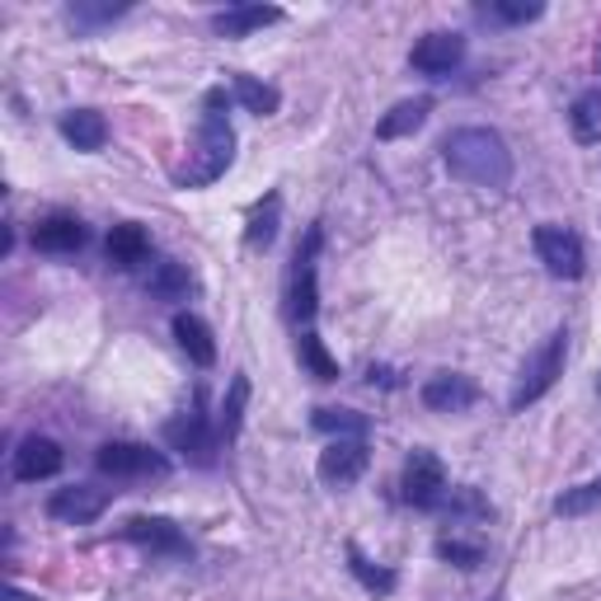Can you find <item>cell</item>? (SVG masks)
<instances>
[{
	"instance_id": "cell-28",
	"label": "cell",
	"mask_w": 601,
	"mask_h": 601,
	"mask_svg": "<svg viewBox=\"0 0 601 601\" xmlns=\"http://www.w3.org/2000/svg\"><path fill=\"white\" fill-rule=\"evenodd\" d=\"M310 424L319 432H338V437H367V414H353V409H315Z\"/></svg>"
},
{
	"instance_id": "cell-5",
	"label": "cell",
	"mask_w": 601,
	"mask_h": 601,
	"mask_svg": "<svg viewBox=\"0 0 601 601\" xmlns=\"http://www.w3.org/2000/svg\"><path fill=\"white\" fill-rule=\"evenodd\" d=\"M536 254H540V264L550 268V277H564V283L583 277V268H588L583 240L569 226H536Z\"/></svg>"
},
{
	"instance_id": "cell-2",
	"label": "cell",
	"mask_w": 601,
	"mask_h": 601,
	"mask_svg": "<svg viewBox=\"0 0 601 601\" xmlns=\"http://www.w3.org/2000/svg\"><path fill=\"white\" fill-rule=\"evenodd\" d=\"M231 160H235V132H231V118H226V90H207L197 146L189 151V165L174 174V184L179 189H207L231 170Z\"/></svg>"
},
{
	"instance_id": "cell-19",
	"label": "cell",
	"mask_w": 601,
	"mask_h": 601,
	"mask_svg": "<svg viewBox=\"0 0 601 601\" xmlns=\"http://www.w3.org/2000/svg\"><path fill=\"white\" fill-rule=\"evenodd\" d=\"M62 136H67L75 151H104L109 123H104V113H94V109H71L62 118Z\"/></svg>"
},
{
	"instance_id": "cell-29",
	"label": "cell",
	"mask_w": 601,
	"mask_h": 601,
	"mask_svg": "<svg viewBox=\"0 0 601 601\" xmlns=\"http://www.w3.org/2000/svg\"><path fill=\"white\" fill-rule=\"evenodd\" d=\"M592 508H601V479H588V485L564 489V493L554 498V512H559V517H583V512H592Z\"/></svg>"
},
{
	"instance_id": "cell-22",
	"label": "cell",
	"mask_w": 601,
	"mask_h": 601,
	"mask_svg": "<svg viewBox=\"0 0 601 601\" xmlns=\"http://www.w3.org/2000/svg\"><path fill=\"white\" fill-rule=\"evenodd\" d=\"M245 405H249V376L235 371V376H231V390H226V399H222V437H226V442H235V437H240V424H245Z\"/></svg>"
},
{
	"instance_id": "cell-18",
	"label": "cell",
	"mask_w": 601,
	"mask_h": 601,
	"mask_svg": "<svg viewBox=\"0 0 601 601\" xmlns=\"http://www.w3.org/2000/svg\"><path fill=\"white\" fill-rule=\"evenodd\" d=\"M277 19H283V10H277V6H235V10L216 14L212 29L222 33V38H245V33H254V29L277 24Z\"/></svg>"
},
{
	"instance_id": "cell-6",
	"label": "cell",
	"mask_w": 601,
	"mask_h": 601,
	"mask_svg": "<svg viewBox=\"0 0 601 601\" xmlns=\"http://www.w3.org/2000/svg\"><path fill=\"white\" fill-rule=\"evenodd\" d=\"M367 460H371V451H367L363 437H338V442H329L325 451H319L315 470L329 489H344V485H357V479H363Z\"/></svg>"
},
{
	"instance_id": "cell-25",
	"label": "cell",
	"mask_w": 601,
	"mask_h": 601,
	"mask_svg": "<svg viewBox=\"0 0 601 601\" xmlns=\"http://www.w3.org/2000/svg\"><path fill=\"white\" fill-rule=\"evenodd\" d=\"M231 85H235V99H240V104H245L249 113H258V118L277 113V104H283V94H277L273 85H264V80H254V75H235Z\"/></svg>"
},
{
	"instance_id": "cell-33",
	"label": "cell",
	"mask_w": 601,
	"mask_h": 601,
	"mask_svg": "<svg viewBox=\"0 0 601 601\" xmlns=\"http://www.w3.org/2000/svg\"><path fill=\"white\" fill-rule=\"evenodd\" d=\"M6 601H38V597H29V592H19V588H6Z\"/></svg>"
},
{
	"instance_id": "cell-23",
	"label": "cell",
	"mask_w": 601,
	"mask_h": 601,
	"mask_svg": "<svg viewBox=\"0 0 601 601\" xmlns=\"http://www.w3.org/2000/svg\"><path fill=\"white\" fill-rule=\"evenodd\" d=\"M348 569H353V578H357V583H363L371 597H390V592H395V583H399V578H395L390 569L371 564V559H367L363 550H357V546H348Z\"/></svg>"
},
{
	"instance_id": "cell-17",
	"label": "cell",
	"mask_w": 601,
	"mask_h": 601,
	"mask_svg": "<svg viewBox=\"0 0 601 601\" xmlns=\"http://www.w3.org/2000/svg\"><path fill=\"white\" fill-rule=\"evenodd\" d=\"M174 338H179V348H184L197 367H212L216 363V338L207 329V319H197L193 310H179L174 315Z\"/></svg>"
},
{
	"instance_id": "cell-31",
	"label": "cell",
	"mask_w": 601,
	"mask_h": 601,
	"mask_svg": "<svg viewBox=\"0 0 601 601\" xmlns=\"http://www.w3.org/2000/svg\"><path fill=\"white\" fill-rule=\"evenodd\" d=\"M493 14L508 19V24H531V19L546 14V6H540V0H498Z\"/></svg>"
},
{
	"instance_id": "cell-26",
	"label": "cell",
	"mask_w": 601,
	"mask_h": 601,
	"mask_svg": "<svg viewBox=\"0 0 601 601\" xmlns=\"http://www.w3.org/2000/svg\"><path fill=\"white\" fill-rule=\"evenodd\" d=\"M569 123H573L578 142H597V136H601V90H588V94L573 99Z\"/></svg>"
},
{
	"instance_id": "cell-7",
	"label": "cell",
	"mask_w": 601,
	"mask_h": 601,
	"mask_svg": "<svg viewBox=\"0 0 601 601\" xmlns=\"http://www.w3.org/2000/svg\"><path fill=\"white\" fill-rule=\"evenodd\" d=\"M94 466L113 475V479H132V475H170V460L151 451V447H136V442H104L94 456Z\"/></svg>"
},
{
	"instance_id": "cell-10",
	"label": "cell",
	"mask_w": 601,
	"mask_h": 601,
	"mask_svg": "<svg viewBox=\"0 0 601 601\" xmlns=\"http://www.w3.org/2000/svg\"><path fill=\"white\" fill-rule=\"evenodd\" d=\"M409 62L424 75H451L460 62H466V38L460 33H428V38H418Z\"/></svg>"
},
{
	"instance_id": "cell-21",
	"label": "cell",
	"mask_w": 601,
	"mask_h": 601,
	"mask_svg": "<svg viewBox=\"0 0 601 601\" xmlns=\"http://www.w3.org/2000/svg\"><path fill=\"white\" fill-rule=\"evenodd\" d=\"M277 216H283V197L268 193L264 203L254 207L249 226H245V245H249V249H268V245H273V235H277Z\"/></svg>"
},
{
	"instance_id": "cell-30",
	"label": "cell",
	"mask_w": 601,
	"mask_h": 601,
	"mask_svg": "<svg viewBox=\"0 0 601 601\" xmlns=\"http://www.w3.org/2000/svg\"><path fill=\"white\" fill-rule=\"evenodd\" d=\"M437 559H447V564H456V569H479V564H485V550L447 536V540H437Z\"/></svg>"
},
{
	"instance_id": "cell-9",
	"label": "cell",
	"mask_w": 601,
	"mask_h": 601,
	"mask_svg": "<svg viewBox=\"0 0 601 601\" xmlns=\"http://www.w3.org/2000/svg\"><path fill=\"white\" fill-rule=\"evenodd\" d=\"M109 508V489H90V485H71V489H57L48 498V517L57 522H71V527H85L94 522L99 512Z\"/></svg>"
},
{
	"instance_id": "cell-3",
	"label": "cell",
	"mask_w": 601,
	"mask_h": 601,
	"mask_svg": "<svg viewBox=\"0 0 601 601\" xmlns=\"http://www.w3.org/2000/svg\"><path fill=\"white\" fill-rule=\"evenodd\" d=\"M564 357H569V334L564 329H554L546 344H540L527 363H522V376H517V386H512V414H522L527 405H536L540 395H546L559 376H564Z\"/></svg>"
},
{
	"instance_id": "cell-14",
	"label": "cell",
	"mask_w": 601,
	"mask_h": 601,
	"mask_svg": "<svg viewBox=\"0 0 601 601\" xmlns=\"http://www.w3.org/2000/svg\"><path fill=\"white\" fill-rule=\"evenodd\" d=\"M123 540H132V546H146L155 554H189L184 531H179L174 522H165V517H132V522L123 527Z\"/></svg>"
},
{
	"instance_id": "cell-1",
	"label": "cell",
	"mask_w": 601,
	"mask_h": 601,
	"mask_svg": "<svg viewBox=\"0 0 601 601\" xmlns=\"http://www.w3.org/2000/svg\"><path fill=\"white\" fill-rule=\"evenodd\" d=\"M442 160L470 189H503L512 179V151L493 128H456L442 142Z\"/></svg>"
},
{
	"instance_id": "cell-32",
	"label": "cell",
	"mask_w": 601,
	"mask_h": 601,
	"mask_svg": "<svg viewBox=\"0 0 601 601\" xmlns=\"http://www.w3.org/2000/svg\"><path fill=\"white\" fill-rule=\"evenodd\" d=\"M123 10H128V6H85V0H75L71 19H75L80 29H94V24H109V19H118Z\"/></svg>"
},
{
	"instance_id": "cell-12",
	"label": "cell",
	"mask_w": 601,
	"mask_h": 601,
	"mask_svg": "<svg viewBox=\"0 0 601 601\" xmlns=\"http://www.w3.org/2000/svg\"><path fill=\"white\" fill-rule=\"evenodd\" d=\"M475 399H479L475 380L460 376V371H437V376H428V386H424V405L432 414H460V409H470Z\"/></svg>"
},
{
	"instance_id": "cell-4",
	"label": "cell",
	"mask_w": 601,
	"mask_h": 601,
	"mask_svg": "<svg viewBox=\"0 0 601 601\" xmlns=\"http://www.w3.org/2000/svg\"><path fill=\"white\" fill-rule=\"evenodd\" d=\"M319 245H325V231L310 226L306 231V245L296 249V268H292V292H287V315L292 325H306L319 310V283H315V258H319Z\"/></svg>"
},
{
	"instance_id": "cell-16",
	"label": "cell",
	"mask_w": 601,
	"mask_h": 601,
	"mask_svg": "<svg viewBox=\"0 0 601 601\" xmlns=\"http://www.w3.org/2000/svg\"><path fill=\"white\" fill-rule=\"evenodd\" d=\"M80 245H85V226L75 216H48L33 226V249L43 254H75Z\"/></svg>"
},
{
	"instance_id": "cell-20",
	"label": "cell",
	"mask_w": 601,
	"mask_h": 601,
	"mask_svg": "<svg viewBox=\"0 0 601 601\" xmlns=\"http://www.w3.org/2000/svg\"><path fill=\"white\" fill-rule=\"evenodd\" d=\"M109 258L118 268H136V264H146L151 258V235L136 226V222H123V226H113L109 231Z\"/></svg>"
},
{
	"instance_id": "cell-24",
	"label": "cell",
	"mask_w": 601,
	"mask_h": 601,
	"mask_svg": "<svg viewBox=\"0 0 601 601\" xmlns=\"http://www.w3.org/2000/svg\"><path fill=\"white\" fill-rule=\"evenodd\" d=\"M296 353H300V367H306L315 380H338V363L329 357V348H325V338H319V334H310V329L300 334Z\"/></svg>"
},
{
	"instance_id": "cell-27",
	"label": "cell",
	"mask_w": 601,
	"mask_h": 601,
	"mask_svg": "<svg viewBox=\"0 0 601 601\" xmlns=\"http://www.w3.org/2000/svg\"><path fill=\"white\" fill-rule=\"evenodd\" d=\"M189 292H193V277H189L184 264H155L151 296H160V300H189Z\"/></svg>"
},
{
	"instance_id": "cell-15",
	"label": "cell",
	"mask_w": 601,
	"mask_h": 601,
	"mask_svg": "<svg viewBox=\"0 0 601 601\" xmlns=\"http://www.w3.org/2000/svg\"><path fill=\"white\" fill-rule=\"evenodd\" d=\"M428 113H432V99H428V94L405 99V104H395V109L376 123V136H380V142H399V136H414L418 128L428 123Z\"/></svg>"
},
{
	"instance_id": "cell-13",
	"label": "cell",
	"mask_w": 601,
	"mask_h": 601,
	"mask_svg": "<svg viewBox=\"0 0 601 601\" xmlns=\"http://www.w3.org/2000/svg\"><path fill=\"white\" fill-rule=\"evenodd\" d=\"M165 442H170L174 451H184V456H193V460H203V466H207V460H212V428H207V414L197 409V405H189V409L165 428Z\"/></svg>"
},
{
	"instance_id": "cell-8",
	"label": "cell",
	"mask_w": 601,
	"mask_h": 601,
	"mask_svg": "<svg viewBox=\"0 0 601 601\" xmlns=\"http://www.w3.org/2000/svg\"><path fill=\"white\" fill-rule=\"evenodd\" d=\"M447 498V470L432 451H414L405 460V503L414 508H437Z\"/></svg>"
},
{
	"instance_id": "cell-11",
	"label": "cell",
	"mask_w": 601,
	"mask_h": 601,
	"mask_svg": "<svg viewBox=\"0 0 601 601\" xmlns=\"http://www.w3.org/2000/svg\"><path fill=\"white\" fill-rule=\"evenodd\" d=\"M62 447L52 442V437H24L14 451V479H24V485H38V479H52L62 470Z\"/></svg>"
}]
</instances>
